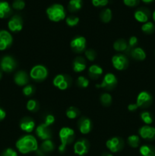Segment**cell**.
<instances>
[{
  "label": "cell",
  "instance_id": "6da1fadb",
  "mask_svg": "<svg viewBox=\"0 0 155 156\" xmlns=\"http://www.w3.org/2000/svg\"><path fill=\"white\" fill-rule=\"evenodd\" d=\"M16 147L18 150L22 154L38 150V143L36 138L31 135H26L21 137L17 141Z\"/></svg>",
  "mask_w": 155,
  "mask_h": 156
},
{
  "label": "cell",
  "instance_id": "7a4b0ae2",
  "mask_svg": "<svg viewBox=\"0 0 155 156\" xmlns=\"http://www.w3.org/2000/svg\"><path fill=\"white\" fill-rule=\"evenodd\" d=\"M46 15L49 19L54 22L62 21L65 18V8L61 4H53L47 8Z\"/></svg>",
  "mask_w": 155,
  "mask_h": 156
},
{
  "label": "cell",
  "instance_id": "3957f363",
  "mask_svg": "<svg viewBox=\"0 0 155 156\" xmlns=\"http://www.w3.org/2000/svg\"><path fill=\"white\" fill-rule=\"evenodd\" d=\"M61 145L59 147V152H63L68 144L72 143L74 139V131L68 127H62L59 131Z\"/></svg>",
  "mask_w": 155,
  "mask_h": 156
},
{
  "label": "cell",
  "instance_id": "277c9868",
  "mask_svg": "<svg viewBox=\"0 0 155 156\" xmlns=\"http://www.w3.org/2000/svg\"><path fill=\"white\" fill-rule=\"evenodd\" d=\"M48 76V71L46 68L42 65H36L31 69L30 72V76L35 81H43Z\"/></svg>",
  "mask_w": 155,
  "mask_h": 156
},
{
  "label": "cell",
  "instance_id": "5b68a950",
  "mask_svg": "<svg viewBox=\"0 0 155 156\" xmlns=\"http://www.w3.org/2000/svg\"><path fill=\"white\" fill-rule=\"evenodd\" d=\"M71 83V78L66 75H58L53 79V85L59 90L67 89Z\"/></svg>",
  "mask_w": 155,
  "mask_h": 156
},
{
  "label": "cell",
  "instance_id": "8992f818",
  "mask_svg": "<svg viewBox=\"0 0 155 156\" xmlns=\"http://www.w3.org/2000/svg\"><path fill=\"white\" fill-rule=\"evenodd\" d=\"M117 84V79L116 77L114 76L112 73H107L103 77V81H102L101 84L100 85H97L96 87L97 88H104L106 90H111Z\"/></svg>",
  "mask_w": 155,
  "mask_h": 156
},
{
  "label": "cell",
  "instance_id": "52a82bcc",
  "mask_svg": "<svg viewBox=\"0 0 155 156\" xmlns=\"http://www.w3.org/2000/svg\"><path fill=\"white\" fill-rule=\"evenodd\" d=\"M89 149L90 143L85 139H81V140H78L74 146V154L79 156L86 155L89 151Z\"/></svg>",
  "mask_w": 155,
  "mask_h": 156
},
{
  "label": "cell",
  "instance_id": "ba28073f",
  "mask_svg": "<svg viewBox=\"0 0 155 156\" xmlns=\"http://www.w3.org/2000/svg\"><path fill=\"white\" fill-rule=\"evenodd\" d=\"M112 63L114 68L117 70H123L129 66V60L125 55L117 54L112 56Z\"/></svg>",
  "mask_w": 155,
  "mask_h": 156
},
{
  "label": "cell",
  "instance_id": "9c48e42d",
  "mask_svg": "<svg viewBox=\"0 0 155 156\" xmlns=\"http://www.w3.org/2000/svg\"><path fill=\"white\" fill-rule=\"evenodd\" d=\"M106 146L110 152L115 153V152H118L122 149L123 146H124V143L121 138L113 137L106 141Z\"/></svg>",
  "mask_w": 155,
  "mask_h": 156
},
{
  "label": "cell",
  "instance_id": "30bf717a",
  "mask_svg": "<svg viewBox=\"0 0 155 156\" xmlns=\"http://www.w3.org/2000/svg\"><path fill=\"white\" fill-rule=\"evenodd\" d=\"M0 66L2 71L5 73H11L16 67V61L10 56H5L1 59Z\"/></svg>",
  "mask_w": 155,
  "mask_h": 156
},
{
  "label": "cell",
  "instance_id": "8fae6325",
  "mask_svg": "<svg viewBox=\"0 0 155 156\" xmlns=\"http://www.w3.org/2000/svg\"><path fill=\"white\" fill-rule=\"evenodd\" d=\"M9 29L12 32L21 31L23 28V19L20 15H14L8 23Z\"/></svg>",
  "mask_w": 155,
  "mask_h": 156
},
{
  "label": "cell",
  "instance_id": "7c38bea8",
  "mask_svg": "<svg viewBox=\"0 0 155 156\" xmlns=\"http://www.w3.org/2000/svg\"><path fill=\"white\" fill-rule=\"evenodd\" d=\"M70 46L75 53H81L86 48V39L84 37H76L71 40Z\"/></svg>",
  "mask_w": 155,
  "mask_h": 156
},
{
  "label": "cell",
  "instance_id": "4fadbf2b",
  "mask_svg": "<svg viewBox=\"0 0 155 156\" xmlns=\"http://www.w3.org/2000/svg\"><path fill=\"white\" fill-rule=\"evenodd\" d=\"M36 134L42 140H50L52 137V132L50 128V126L45 124L44 123L39 125L36 127Z\"/></svg>",
  "mask_w": 155,
  "mask_h": 156
},
{
  "label": "cell",
  "instance_id": "5bb4252c",
  "mask_svg": "<svg viewBox=\"0 0 155 156\" xmlns=\"http://www.w3.org/2000/svg\"><path fill=\"white\" fill-rule=\"evenodd\" d=\"M12 35L9 31L5 30H0V50H5L12 44Z\"/></svg>",
  "mask_w": 155,
  "mask_h": 156
},
{
  "label": "cell",
  "instance_id": "9a60e30c",
  "mask_svg": "<svg viewBox=\"0 0 155 156\" xmlns=\"http://www.w3.org/2000/svg\"><path fill=\"white\" fill-rule=\"evenodd\" d=\"M152 97L147 91H141L137 97L136 105L138 108H146L151 104Z\"/></svg>",
  "mask_w": 155,
  "mask_h": 156
},
{
  "label": "cell",
  "instance_id": "2e32d148",
  "mask_svg": "<svg viewBox=\"0 0 155 156\" xmlns=\"http://www.w3.org/2000/svg\"><path fill=\"white\" fill-rule=\"evenodd\" d=\"M139 135L144 140H153L155 139V128L149 126H144L138 130Z\"/></svg>",
  "mask_w": 155,
  "mask_h": 156
},
{
  "label": "cell",
  "instance_id": "e0dca14e",
  "mask_svg": "<svg viewBox=\"0 0 155 156\" xmlns=\"http://www.w3.org/2000/svg\"><path fill=\"white\" fill-rule=\"evenodd\" d=\"M78 126L79 131L84 135L89 133L92 127L91 120L87 117H81L78 122Z\"/></svg>",
  "mask_w": 155,
  "mask_h": 156
},
{
  "label": "cell",
  "instance_id": "ac0fdd59",
  "mask_svg": "<svg viewBox=\"0 0 155 156\" xmlns=\"http://www.w3.org/2000/svg\"><path fill=\"white\" fill-rule=\"evenodd\" d=\"M20 127L24 132L31 133L35 127V123L33 119L30 117H24L20 122Z\"/></svg>",
  "mask_w": 155,
  "mask_h": 156
},
{
  "label": "cell",
  "instance_id": "d6986e66",
  "mask_svg": "<svg viewBox=\"0 0 155 156\" xmlns=\"http://www.w3.org/2000/svg\"><path fill=\"white\" fill-rule=\"evenodd\" d=\"M134 17L138 22L146 23L149 19V12L146 9L141 8L135 11Z\"/></svg>",
  "mask_w": 155,
  "mask_h": 156
},
{
  "label": "cell",
  "instance_id": "ffe728a7",
  "mask_svg": "<svg viewBox=\"0 0 155 156\" xmlns=\"http://www.w3.org/2000/svg\"><path fill=\"white\" fill-rule=\"evenodd\" d=\"M14 80H15V84H17L19 86H24L28 83L29 78L26 72L19 71L15 75Z\"/></svg>",
  "mask_w": 155,
  "mask_h": 156
},
{
  "label": "cell",
  "instance_id": "44dd1931",
  "mask_svg": "<svg viewBox=\"0 0 155 156\" xmlns=\"http://www.w3.org/2000/svg\"><path fill=\"white\" fill-rule=\"evenodd\" d=\"M12 10L9 2L0 1V18H6L12 14Z\"/></svg>",
  "mask_w": 155,
  "mask_h": 156
},
{
  "label": "cell",
  "instance_id": "7402d4cb",
  "mask_svg": "<svg viewBox=\"0 0 155 156\" xmlns=\"http://www.w3.org/2000/svg\"><path fill=\"white\" fill-rule=\"evenodd\" d=\"M72 68L75 73H81L86 69V62L84 59L81 56H78L74 59L72 63Z\"/></svg>",
  "mask_w": 155,
  "mask_h": 156
},
{
  "label": "cell",
  "instance_id": "603a6c76",
  "mask_svg": "<svg viewBox=\"0 0 155 156\" xmlns=\"http://www.w3.org/2000/svg\"><path fill=\"white\" fill-rule=\"evenodd\" d=\"M54 143H53L51 140H43L42 144L40 145V149L39 152L41 154H43L45 152H50L54 149Z\"/></svg>",
  "mask_w": 155,
  "mask_h": 156
},
{
  "label": "cell",
  "instance_id": "cb8c5ba5",
  "mask_svg": "<svg viewBox=\"0 0 155 156\" xmlns=\"http://www.w3.org/2000/svg\"><path fill=\"white\" fill-rule=\"evenodd\" d=\"M131 56L136 60H144L146 58L145 52L140 47H135L131 50Z\"/></svg>",
  "mask_w": 155,
  "mask_h": 156
},
{
  "label": "cell",
  "instance_id": "d4e9b609",
  "mask_svg": "<svg viewBox=\"0 0 155 156\" xmlns=\"http://www.w3.org/2000/svg\"><path fill=\"white\" fill-rule=\"evenodd\" d=\"M88 74L92 79H96L103 74V69L97 65H92L88 69Z\"/></svg>",
  "mask_w": 155,
  "mask_h": 156
},
{
  "label": "cell",
  "instance_id": "484cf974",
  "mask_svg": "<svg viewBox=\"0 0 155 156\" xmlns=\"http://www.w3.org/2000/svg\"><path fill=\"white\" fill-rule=\"evenodd\" d=\"M83 1L82 0H70L68 5V9L71 12H77L82 8Z\"/></svg>",
  "mask_w": 155,
  "mask_h": 156
},
{
  "label": "cell",
  "instance_id": "4316f807",
  "mask_svg": "<svg viewBox=\"0 0 155 156\" xmlns=\"http://www.w3.org/2000/svg\"><path fill=\"white\" fill-rule=\"evenodd\" d=\"M113 48L114 50L119 52H127L128 44L125 40L119 39L114 43Z\"/></svg>",
  "mask_w": 155,
  "mask_h": 156
},
{
  "label": "cell",
  "instance_id": "83f0119b",
  "mask_svg": "<svg viewBox=\"0 0 155 156\" xmlns=\"http://www.w3.org/2000/svg\"><path fill=\"white\" fill-rule=\"evenodd\" d=\"M139 152L142 156H155V149L150 146L144 145L141 146Z\"/></svg>",
  "mask_w": 155,
  "mask_h": 156
},
{
  "label": "cell",
  "instance_id": "f1b7e54d",
  "mask_svg": "<svg viewBox=\"0 0 155 156\" xmlns=\"http://www.w3.org/2000/svg\"><path fill=\"white\" fill-rule=\"evenodd\" d=\"M100 20L103 23H108L112 19V11L110 9H105L100 14Z\"/></svg>",
  "mask_w": 155,
  "mask_h": 156
},
{
  "label": "cell",
  "instance_id": "f546056e",
  "mask_svg": "<svg viewBox=\"0 0 155 156\" xmlns=\"http://www.w3.org/2000/svg\"><path fill=\"white\" fill-rule=\"evenodd\" d=\"M67 117L69 119H75L80 114V111L77 108H74V107H70L68 109L66 110V112H65Z\"/></svg>",
  "mask_w": 155,
  "mask_h": 156
},
{
  "label": "cell",
  "instance_id": "4dcf8cb0",
  "mask_svg": "<svg viewBox=\"0 0 155 156\" xmlns=\"http://www.w3.org/2000/svg\"><path fill=\"white\" fill-rule=\"evenodd\" d=\"M128 143H129V146L132 148L138 147L140 143L139 137L136 135L130 136H129V138H128Z\"/></svg>",
  "mask_w": 155,
  "mask_h": 156
},
{
  "label": "cell",
  "instance_id": "1f68e13d",
  "mask_svg": "<svg viewBox=\"0 0 155 156\" xmlns=\"http://www.w3.org/2000/svg\"><path fill=\"white\" fill-rule=\"evenodd\" d=\"M27 109L29 111H31V112L37 111L38 109H39V104L36 101L33 100V99H30L27 103Z\"/></svg>",
  "mask_w": 155,
  "mask_h": 156
},
{
  "label": "cell",
  "instance_id": "d6a6232c",
  "mask_svg": "<svg viewBox=\"0 0 155 156\" xmlns=\"http://www.w3.org/2000/svg\"><path fill=\"white\" fill-rule=\"evenodd\" d=\"M141 30L146 34H151L154 30V25L152 22L147 21L141 26Z\"/></svg>",
  "mask_w": 155,
  "mask_h": 156
},
{
  "label": "cell",
  "instance_id": "836d02e7",
  "mask_svg": "<svg viewBox=\"0 0 155 156\" xmlns=\"http://www.w3.org/2000/svg\"><path fill=\"white\" fill-rule=\"evenodd\" d=\"M100 102L104 106H109L112 102V97L108 93H104L100 96Z\"/></svg>",
  "mask_w": 155,
  "mask_h": 156
},
{
  "label": "cell",
  "instance_id": "e575fe53",
  "mask_svg": "<svg viewBox=\"0 0 155 156\" xmlns=\"http://www.w3.org/2000/svg\"><path fill=\"white\" fill-rule=\"evenodd\" d=\"M66 24H68L70 27H74V26L77 25L79 22V18L76 16H73V15H70V16L67 17L66 19Z\"/></svg>",
  "mask_w": 155,
  "mask_h": 156
},
{
  "label": "cell",
  "instance_id": "d590c367",
  "mask_svg": "<svg viewBox=\"0 0 155 156\" xmlns=\"http://www.w3.org/2000/svg\"><path fill=\"white\" fill-rule=\"evenodd\" d=\"M141 120H143V122L147 125L151 124L152 122H153V118H152L151 115H150V113L147 112V111H144V112L141 113Z\"/></svg>",
  "mask_w": 155,
  "mask_h": 156
},
{
  "label": "cell",
  "instance_id": "8d00e7d4",
  "mask_svg": "<svg viewBox=\"0 0 155 156\" xmlns=\"http://www.w3.org/2000/svg\"><path fill=\"white\" fill-rule=\"evenodd\" d=\"M25 7L24 0H14L12 3V8L15 10H22Z\"/></svg>",
  "mask_w": 155,
  "mask_h": 156
},
{
  "label": "cell",
  "instance_id": "74e56055",
  "mask_svg": "<svg viewBox=\"0 0 155 156\" xmlns=\"http://www.w3.org/2000/svg\"><path fill=\"white\" fill-rule=\"evenodd\" d=\"M77 84L81 88H87L89 85V80L84 76H79L78 78Z\"/></svg>",
  "mask_w": 155,
  "mask_h": 156
},
{
  "label": "cell",
  "instance_id": "f35d334b",
  "mask_svg": "<svg viewBox=\"0 0 155 156\" xmlns=\"http://www.w3.org/2000/svg\"><path fill=\"white\" fill-rule=\"evenodd\" d=\"M35 92L34 87L31 85H27L23 88V93L25 96H30Z\"/></svg>",
  "mask_w": 155,
  "mask_h": 156
},
{
  "label": "cell",
  "instance_id": "ab89813d",
  "mask_svg": "<svg viewBox=\"0 0 155 156\" xmlns=\"http://www.w3.org/2000/svg\"><path fill=\"white\" fill-rule=\"evenodd\" d=\"M85 56H86L87 59L90 61H94L95 59L96 56H97V53L92 49H88L85 51Z\"/></svg>",
  "mask_w": 155,
  "mask_h": 156
},
{
  "label": "cell",
  "instance_id": "60d3db41",
  "mask_svg": "<svg viewBox=\"0 0 155 156\" xmlns=\"http://www.w3.org/2000/svg\"><path fill=\"white\" fill-rule=\"evenodd\" d=\"M92 4L95 7H104L109 2V0H91Z\"/></svg>",
  "mask_w": 155,
  "mask_h": 156
},
{
  "label": "cell",
  "instance_id": "b9f144b4",
  "mask_svg": "<svg viewBox=\"0 0 155 156\" xmlns=\"http://www.w3.org/2000/svg\"><path fill=\"white\" fill-rule=\"evenodd\" d=\"M138 44V38L135 36H132L129 38V45H128V50L127 53L129 51V50H131L132 48L135 47V45Z\"/></svg>",
  "mask_w": 155,
  "mask_h": 156
},
{
  "label": "cell",
  "instance_id": "7bdbcfd3",
  "mask_svg": "<svg viewBox=\"0 0 155 156\" xmlns=\"http://www.w3.org/2000/svg\"><path fill=\"white\" fill-rule=\"evenodd\" d=\"M1 156H18V154L14 149L9 148V149H6L5 150L3 151Z\"/></svg>",
  "mask_w": 155,
  "mask_h": 156
},
{
  "label": "cell",
  "instance_id": "ee69618b",
  "mask_svg": "<svg viewBox=\"0 0 155 156\" xmlns=\"http://www.w3.org/2000/svg\"><path fill=\"white\" fill-rule=\"evenodd\" d=\"M140 0H123V2L129 7H135L139 4Z\"/></svg>",
  "mask_w": 155,
  "mask_h": 156
},
{
  "label": "cell",
  "instance_id": "f6af8a7d",
  "mask_svg": "<svg viewBox=\"0 0 155 156\" xmlns=\"http://www.w3.org/2000/svg\"><path fill=\"white\" fill-rule=\"evenodd\" d=\"M54 122H55L54 116L51 115V114H49V115H47L46 117L45 122H44V123L50 126L53 123H54Z\"/></svg>",
  "mask_w": 155,
  "mask_h": 156
},
{
  "label": "cell",
  "instance_id": "bcb514c9",
  "mask_svg": "<svg viewBox=\"0 0 155 156\" xmlns=\"http://www.w3.org/2000/svg\"><path fill=\"white\" fill-rule=\"evenodd\" d=\"M138 105L136 104H131L128 106V109H129V111H135L138 109Z\"/></svg>",
  "mask_w": 155,
  "mask_h": 156
},
{
  "label": "cell",
  "instance_id": "7dc6e473",
  "mask_svg": "<svg viewBox=\"0 0 155 156\" xmlns=\"http://www.w3.org/2000/svg\"><path fill=\"white\" fill-rule=\"evenodd\" d=\"M5 111H3L2 108H0V121H2V120H4L5 117Z\"/></svg>",
  "mask_w": 155,
  "mask_h": 156
},
{
  "label": "cell",
  "instance_id": "c3c4849f",
  "mask_svg": "<svg viewBox=\"0 0 155 156\" xmlns=\"http://www.w3.org/2000/svg\"><path fill=\"white\" fill-rule=\"evenodd\" d=\"M142 2H144V3H150L153 1V0H141Z\"/></svg>",
  "mask_w": 155,
  "mask_h": 156
},
{
  "label": "cell",
  "instance_id": "681fc988",
  "mask_svg": "<svg viewBox=\"0 0 155 156\" xmlns=\"http://www.w3.org/2000/svg\"><path fill=\"white\" fill-rule=\"evenodd\" d=\"M102 156H113L112 155V154L110 153H107V152H105V153H103V155H102Z\"/></svg>",
  "mask_w": 155,
  "mask_h": 156
},
{
  "label": "cell",
  "instance_id": "f907efd6",
  "mask_svg": "<svg viewBox=\"0 0 155 156\" xmlns=\"http://www.w3.org/2000/svg\"><path fill=\"white\" fill-rule=\"evenodd\" d=\"M152 16H153V21H155V11H154V12H153V15H152Z\"/></svg>",
  "mask_w": 155,
  "mask_h": 156
},
{
  "label": "cell",
  "instance_id": "816d5d0a",
  "mask_svg": "<svg viewBox=\"0 0 155 156\" xmlns=\"http://www.w3.org/2000/svg\"><path fill=\"white\" fill-rule=\"evenodd\" d=\"M2 72L0 71V79H2Z\"/></svg>",
  "mask_w": 155,
  "mask_h": 156
}]
</instances>
